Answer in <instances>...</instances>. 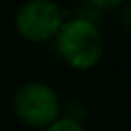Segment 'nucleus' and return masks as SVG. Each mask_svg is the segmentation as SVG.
Instances as JSON below:
<instances>
[{"instance_id": "obj_1", "label": "nucleus", "mask_w": 131, "mask_h": 131, "mask_svg": "<svg viewBox=\"0 0 131 131\" xmlns=\"http://www.w3.org/2000/svg\"><path fill=\"white\" fill-rule=\"evenodd\" d=\"M52 42L58 58L75 71H91L104 56V35L98 21L81 14L66 16Z\"/></svg>"}, {"instance_id": "obj_6", "label": "nucleus", "mask_w": 131, "mask_h": 131, "mask_svg": "<svg viewBox=\"0 0 131 131\" xmlns=\"http://www.w3.org/2000/svg\"><path fill=\"white\" fill-rule=\"evenodd\" d=\"M0 131H4V127H2V125H0Z\"/></svg>"}, {"instance_id": "obj_2", "label": "nucleus", "mask_w": 131, "mask_h": 131, "mask_svg": "<svg viewBox=\"0 0 131 131\" xmlns=\"http://www.w3.org/2000/svg\"><path fill=\"white\" fill-rule=\"evenodd\" d=\"M64 110L60 94L45 81H27L16 89L12 96V112L27 129L41 131Z\"/></svg>"}, {"instance_id": "obj_4", "label": "nucleus", "mask_w": 131, "mask_h": 131, "mask_svg": "<svg viewBox=\"0 0 131 131\" xmlns=\"http://www.w3.org/2000/svg\"><path fill=\"white\" fill-rule=\"evenodd\" d=\"M41 131H87V127H85V123H83L81 119H75V118H71V116L60 114L46 127H42Z\"/></svg>"}, {"instance_id": "obj_3", "label": "nucleus", "mask_w": 131, "mask_h": 131, "mask_svg": "<svg viewBox=\"0 0 131 131\" xmlns=\"http://www.w3.org/2000/svg\"><path fill=\"white\" fill-rule=\"evenodd\" d=\"M66 14L56 0H23L14 14L16 33L29 45L52 42Z\"/></svg>"}, {"instance_id": "obj_5", "label": "nucleus", "mask_w": 131, "mask_h": 131, "mask_svg": "<svg viewBox=\"0 0 131 131\" xmlns=\"http://www.w3.org/2000/svg\"><path fill=\"white\" fill-rule=\"evenodd\" d=\"M87 6H91L93 10L100 14H108V12H118L123 4H127V0H83Z\"/></svg>"}]
</instances>
